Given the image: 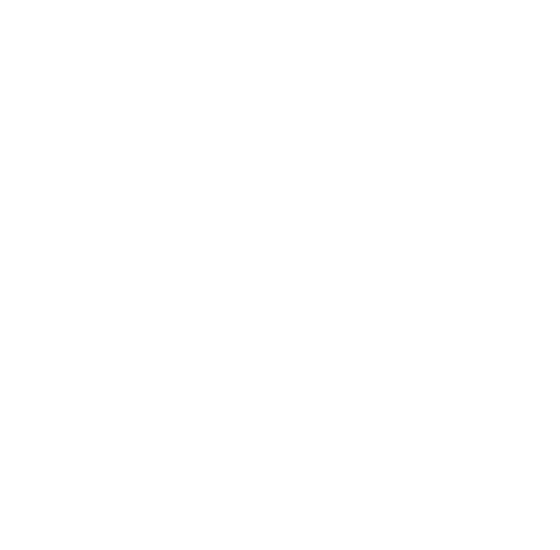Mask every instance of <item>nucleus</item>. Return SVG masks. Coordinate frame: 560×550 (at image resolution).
Masks as SVG:
<instances>
[]
</instances>
